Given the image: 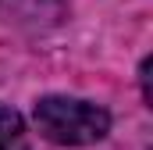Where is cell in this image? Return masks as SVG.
<instances>
[{
    "instance_id": "2",
    "label": "cell",
    "mask_w": 153,
    "mask_h": 150,
    "mask_svg": "<svg viewBox=\"0 0 153 150\" xmlns=\"http://www.w3.org/2000/svg\"><path fill=\"white\" fill-rule=\"evenodd\" d=\"M71 0H0V18L18 29H46L64 18Z\"/></svg>"
},
{
    "instance_id": "3",
    "label": "cell",
    "mask_w": 153,
    "mask_h": 150,
    "mask_svg": "<svg viewBox=\"0 0 153 150\" xmlns=\"http://www.w3.org/2000/svg\"><path fill=\"white\" fill-rule=\"evenodd\" d=\"M0 150H29L25 118L14 107H4V104H0Z\"/></svg>"
},
{
    "instance_id": "1",
    "label": "cell",
    "mask_w": 153,
    "mask_h": 150,
    "mask_svg": "<svg viewBox=\"0 0 153 150\" xmlns=\"http://www.w3.org/2000/svg\"><path fill=\"white\" fill-rule=\"evenodd\" d=\"M32 122L50 143L61 147H89L111 132V114L78 97H43L32 111Z\"/></svg>"
}]
</instances>
